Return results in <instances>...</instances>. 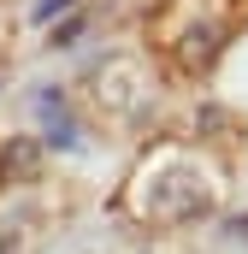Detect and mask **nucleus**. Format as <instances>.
<instances>
[{"mask_svg": "<svg viewBox=\"0 0 248 254\" xmlns=\"http://www.w3.org/2000/svg\"><path fill=\"white\" fill-rule=\"evenodd\" d=\"M42 119H48V142H54V148H71V142H77V136H71V119H65L60 89H42Z\"/></svg>", "mask_w": 248, "mask_h": 254, "instance_id": "1", "label": "nucleus"}, {"mask_svg": "<svg viewBox=\"0 0 248 254\" xmlns=\"http://www.w3.org/2000/svg\"><path fill=\"white\" fill-rule=\"evenodd\" d=\"M65 6H71V0H42V6H36V18H54V12H65Z\"/></svg>", "mask_w": 248, "mask_h": 254, "instance_id": "2", "label": "nucleus"}]
</instances>
